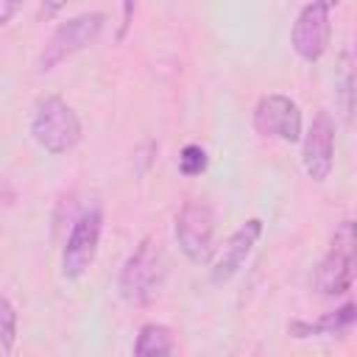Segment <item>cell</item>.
Here are the masks:
<instances>
[{"instance_id":"cell-1","label":"cell","mask_w":357,"mask_h":357,"mask_svg":"<svg viewBox=\"0 0 357 357\" xmlns=\"http://www.w3.org/2000/svg\"><path fill=\"white\" fill-rule=\"evenodd\" d=\"M165 279H167V259H165V251L159 248L156 240L145 237L131 254L128 259L123 262L120 268V296L134 304V307H145L151 304L162 287H165Z\"/></svg>"},{"instance_id":"cell-2","label":"cell","mask_w":357,"mask_h":357,"mask_svg":"<svg viewBox=\"0 0 357 357\" xmlns=\"http://www.w3.org/2000/svg\"><path fill=\"white\" fill-rule=\"evenodd\" d=\"M31 137L47 153H67L81 142V120L64 98L47 95L33 109Z\"/></svg>"},{"instance_id":"cell-3","label":"cell","mask_w":357,"mask_h":357,"mask_svg":"<svg viewBox=\"0 0 357 357\" xmlns=\"http://www.w3.org/2000/svg\"><path fill=\"white\" fill-rule=\"evenodd\" d=\"M354 284V223L343 220L332 237L329 251L312 273V287L321 296H340Z\"/></svg>"},{"instance_id":"cell-4","label":"cell","mask_w":357,"mask_h":357,"mask_svg":"<svg viewBox=\"0 0 357 357\" xmlns=\"http://www.w3.org/2000/svg\"><path fill=\"white\" fill-rule=\"evenodd\" d=\"M103 22H106V14H100V11L78 14V17L67 20V22H61V25L50 33L47 45H45L42 53H39V61H36L39 73H47V70L59 67L61 61H67L70 56H75V53H81L84 47H89V45L100 36Z\"/></svg>"},{"instance_id":"cell-5","label":"cell","mask_w":357,"mask_h":357,"mask_svg":"<svg viewBox=\"0 0 357 357\" xmlns=\"http://www.w3.org/2000/svg\"><path fill=\"white\" fill-rule=\"evenodd\" d=\"M176 243L181 254L195 262L206 265L215 254V212L204 201H187L176 215Z\"/></svg>"},{"instance_id":"cell-6","label":"cell","mask_w":357,"mask_h":357,"mask_svg":"<svg viewBox=\"0 0 357 357\" xmlns=\"http://www.w3.org/2000/svg\"><path fill=\"white\" fill-rule=\"evenodd\" d=\"M100 231H103L100 206H86L75 218V223L70 229V237L64 243V251H61V273L67 279H78V276H84L89 271V265L98 257Z\"/></svg>"},{"instance_id":"cell-7","label":"cell","mask_w":357,"mask_h":357,"mask_svg":"<svg viewBox=\"0 0 357 357\" xmlns=\"http://www.w3.org/2000/svg\"><path fill=\"white\" fill-rule=\"evenodd\" d=\"M329 39H332V20H329V8L321 3V0H312L307 3L296 22H293V31H290V45L293 50L298 53V59L304 61H318L326 47H329Z\"/></svg>"},{"instance_id":"cell-8","label":"cell","mask_w":357,"mask_h":357,"mask_svg":"<svg viewBox=\"0 0 357 357\" xmlns=\"http://www.w3.org/2000/svg\"><path fill=\"white\" fill-rule=\"evenodd\" d=\"M254 128L262 137H276L282 142H298L301 139V112L296 100L287 95H265L254 106Z\"/></svg>"},{"instance_id":"cell-9","label":"cell","mask_w":357,"mask_h":357,"mask_svg":"<svg viewBox=\"0 0 357 357\" xmlns=\"http://www.w3.org/2000/svg\"><path fill=\"white\" fill-rule=\"evenodd\" d=\"M304 170L312 181H326L335 165V120L329 112H318L304 134Z\"/></svg>"},{"instance_id":"cell-10","label":"cell","mask_w":357,"mask_h":357,"mask_svg":"<svg viewBox=\"0 0 357 357\" xmlns=\"http://www.w3.org/2000/svg\"><path fill=\"white\" fill-rule=\"evenodd\" d=\"M259 234H262V220H259V218H251V220H245V223L226 240V245H223V251H220V257H218V262H215V268H212V282H215V284L229 282V279L245 265V259L251 257V251H254Z\"/></svg>"},{"instance_id":"cell-11","label":"cell","mask_w":357,"mask_h":357,"mask_svg":"<svg viewBox=\"0 0 357 357\" xmlns=\"http://www.w3.org/2000/svg\"><path fill=\"white\" fill-rule=\"evenodd\" d=\"M357 321V307L349 301L343 307H337L335 312H326L318 321H290L287 324V335L290 337H343L346 332H351Z\"/></svg>"},{"instance_id":"cell-12","label":"cell","mask_w":357,"mask_h":357,"mask_svg":"<svg viewBox=\"0 0 357 357\" xmlns=\"http://www.w3.org/2000/svg\"><path fill=\"white\" fill-rule=\"evenodd\" d=\"M176 351L173 332L165 324H145L134 340V354L137 357H165Z\"/></svg>"},{"instance_id":"cell-13","label":"cell","mask_w":357,"mask_h":357,"mask_svg":"<svg viewBox=\"0 0 357 357\" xmlns=\"http://www.w3.org/2000/svg\"><path fill=\"white\" fill-rule=\"evenodd\" d=\"M14 343H17V310L14 304L0 296V351H14Z\"/></svg>"},{"instance_id":"cell-14","label":"cell","mask_w":357,"mask_h":357,"mask_svg":"<svg viewBox=\"0 0 357 357\" xmlns=\"http://www.w3.org/2000/svg\"><path fill=\"white\" fill-rule=\"evenodd\" d=\"M206 151L201 148V145H195V142H190V145H184L181 148V153H178V173L181 176H187V178H195V176H201L204 170H206Z\"/></svg>"},{"instance_id":"cell-15","label":"cell","mask_w":357,"mask_h":357,"mask_svg":"<svg viewBox=\"0 0 357 357\" xmlns=\"http://www.w3.org/2000/svg\"><path fill=\"white\" fill-rule=\"evenodd\" d=\"M337 89L343 95V117H351V89H354V73H351V50H343L340 56V75H337Z\"/></svg>"},{"instance_id":"cell-16","label":"cell","mask_w":357,"mask_h":357,"mask_svg":"<svg viewBox=\"0 0 357 357\" xmlns=\"http://www.w3.org/2000/svg\"><path fill=\"white\" fill-rule=\"evenodd\" d=\"M70 0H39V20H53Z\"/></svg>"},{"instance_id":"cell-17","label":"cell","mask_w":357,"mask_h":357,"mask_svg":"<svg viewBox=\"0 0 357 357\" xmlns=\"http://www.w3.org/2000/svg\"><path fill=\"white\" fill-rule=\"evenodd\" d=\"M20 6H22V0H0V28L11 22V17L20 11Z\"/></svg>"},{"instance_id":"cell-18","label":"cell","mask_w":357,"mask_h":357,"mask_svg":"<svg viewBox=\"0 0 357 357\" xmlns=\"http://www.w3.org/2000/svg\"><path fill=\"white\" fill-rule=\"evenodd\" d=\"M134 8H137V0H123V25H120V39L126 36L131 20H134Z\"/></svg>"},{"instance_id":"cell-19","label":"cell","mask_w":357,"mask_h":357,"mask_svg":"<svg viewBox=\"0 0 357 357\" xmlns=\"http://www.w3.org/2000/svg\"><path fill=\"white\" fill-rule=\"evenodd\" d=\"M321 3H324V6H326V8H332V6H337V3H340V0H321Z\"/></svg>"}]
</instances>
